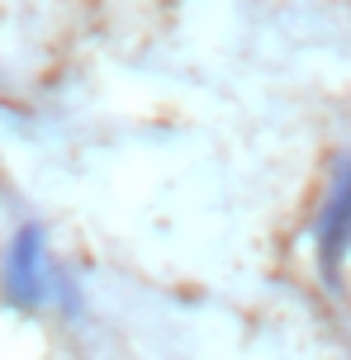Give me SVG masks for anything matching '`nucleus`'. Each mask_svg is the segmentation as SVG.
Returning a JSON list of instances; mask_svg holds the SVG:
<instances>
[{
  "instance_id": "obj_2",
  "label": "nucleus",
  "mask_w": 351,
  "mask_h": 360,
  "mask_svg": "<svg viewBox=\"0 0 351 360\" xmlns=\"http://www.w3.org/2000/svg\"><path fill=\"white\" fill-rule=\"evenodd\" d=\"M314 247H318V270L323 280H337L342 261L351 256V162L337 166V180L314 223Z\"/></svg>"
},
{
  "instance_id": "obj_1",
  "label": "nucleus",
  "mask_w": 351,
  "mask_h": 360,
  "mask_svg": "<svg viewBox=\"0 0 351 360\" xmlns=\"http://www.w3.org/2000/svg\"><path fill=\"white\" fill-rule=\"evenodd\" d=\"M0 294L5 304L15 308H48V304H67L72 299V280L57 270L53 252H48V233L38 223H24L15 233V242L5 247V261H0Z\"/></svg>"
}]
</instances>
